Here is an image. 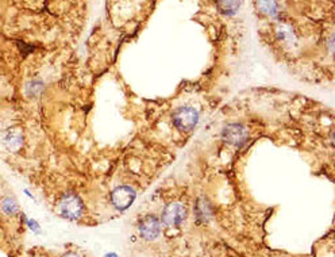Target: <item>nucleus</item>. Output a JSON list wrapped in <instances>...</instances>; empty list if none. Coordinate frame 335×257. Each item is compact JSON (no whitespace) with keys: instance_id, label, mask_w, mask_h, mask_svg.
<instances>
[{"instance_id":"f257e3e1","label":"nucleus","mask_w":335,"mask_h":257,"mask_svg":"<svg viewBox=\"0 0 335 257\" xmlns=\"http://www.w3.org/2000/svg\"><path fill=\"white\" fill-rule=\"evenodd\" d=\"M198 122L199 113L192 107H180L173 113V124L183 131H189L195 128Z\"/></svg>"},{"instance_id":"f03ea898","label":"nucleus","mask_w":335,"mask_h":257,"mask_svg":"<svg viewBox=\"0 0 335 257\" xmlns=\"http://www.w3.org/2000/svg\"><path fill=\"white\" fill-rule=\"evenodd\" d=\"M84 210L82 199L75 194H66L60 201V213L68 219H79Z\"/></svg>"},{"instance_id":"7ed1b4c3","label":"nucleus","mask_w":335,"mask_h":257,"mask_svg":"<svg viewBox=\"0 0 335 257\" xmlns=\"http://www.w3.org/2000/svg\"><path fill=\"white\" fill-rule=\"evenodd\" d=\"M185 218H187V209L183 203H178V202L168 205L163 211V223L169 227L181 225Z\"/></svg>"},{"instance_id":"20e7f679","label":"nucleus","mask_w":335,"mask_h":257,"mask_svg":"<svg viewBox=\"0 0 335 257\" xmlns=\"http://www.w3.org/2000/svg\"><path fill=\"white\" fill-rule=\"evenodd\" d=\"M135 190L130 185H119L111 194L112 205L117 207L118 210H126L132 205V202L135 199Z\"/></svg>"},{"instance_id":"39448f33","label":"nucleus","mask_w":335,"mask_h":257,"mask_svg":"<svg viewBox=\"0 0 335 257\" xmlns=\"http://www.w3.org/2000/svg\"><path fill=\"white\" fill-rule=\"evenodd\" d=\"M138 231L142 238L147 240V241H154L157 240V237L161 233V222L156 215H149L143 216L142 219L138 223Z\"/></svg>"},{"instance_id":"423d86ee","label":"nucleus","mask_w":335,"mask_h":257,"mask_svg":"<svg viewBox=\"0 0 335 257\" xmlns=\"http://www.w3.org/2000/svg\"><path fill=\"white\" fill-rule=\"evenodd\" d=\"M223 139L230 145L234 146H241L244 145L248 138H249V133L245 126L239 124H230L223 128V133H222Z\"/></svg>"},{"instance_id":"0eeeda50","label":"nucleus","mask_w":335,"mask_h":257,"mask_svg":"<svg viewBox=\"0 0 335 257\" xmlns=\"http://www.w3.org/2000/svg\"><path fill=\"white\" fill-rule=\"evenodd\" d=\"M257 4L261 12L266 15H276L279 11V1L277 0H257Z\"/></svg>"},{"instance_id":"6e6552de","label":"nucleus","mask_w":335,"mask_h":257,"mask_svg":"<svg viewBox=\"0 0 335 257\" xmlns=\"http://www.w3.org/2000/svg\"><path fill=\"white\" fill-rule=\"evenodd\" d=\"M218 3L219 10L227 14V15H231L234 12H237V10L239 8V0H216Z\"/></svg>"},{"instance_id":"1a4fd4ad","label":"nucleus","mask_w":335,"mask_h":257,"mask_svg":"<svg viewBox=\"0 0 335 257\" xmlns=\"http://www.w3.org/2000/svg\"><path fill=\"white\" fill-rule=\"evenodd\" d=\"M0 207L3 213H5L7 215H15L16 213L19 211V207H18V203L15 202V199H12L11 196H7L4 198L1 203H0Z\"/></svg>"},{"instance_id":"9d476101","label":"nucleus","mask_w":335,"mask_h":257,"mask_svg":"<svg viewBox=\"0 0 335 257\" xmlns=\"http://www.w3.org/2000/svg\"><path fill=\"white\" fill-rule=\"evenodd\" d=\"M5 144H8L10 148L12 149H16V148H19L22 144V137L21 134H16V133H10L7 135V138H5Z\"/></svg>"},{"instance_id":"9b49d317","label":"nucleus","mask_w":335,"mask_h":257,"mask_svg":"<svg viewBox=\"0 0 335 257\" xmlns=\"http://www.w3.org/2000/svg\"><path fill=\"white\" fill-rule=\"evenodd\" d=\"M209 205L207 202L202 199V201L198 203V216H206L209 214Z\"/></svg>"},{"instance_id":"f8f14e48","label":"nucleus","mask_w":335,"mask_h":257,"mask_svg":"<svg viewBox=\"0 0 335 257\" xmlns=\"http://www.w3.org/2000/svg\"><path fill=\"white\" fill-rule=\"evenodd\" d=\"M27 226H29V229H30L33 233H40V231H41V227H40V225H38V222H37L36 219H29V221H27Z\"/></svg>"},{"instance_id":"ddd939ff","label":"nucleus","mask_w":335,"mask_h":257,"mask_svg":"<svg viewBox=\"0 0 335 257\" xmlns=\"http://www.w3.org/2000/svg\"><path fill=\"white\" fill-rule=\"evenodd\" d=\"M64 257H80V256H79V255H76V253L69 252V253H66V255Z\"/></svg>"},{"instance_id":"4468645a","label":"nucleus","mask_w":335,"mask_h":257,"mask_svg":"<svg viewBox=\"0 0 335 257\" xmlns=\"http://www.w3.org/2000/svg\"><path fill=\"white\" fill-rule=\"evenodd\" d=\"M106 257H118L117 253H108V255H106Z\"/></svg>"}]
</instances>
